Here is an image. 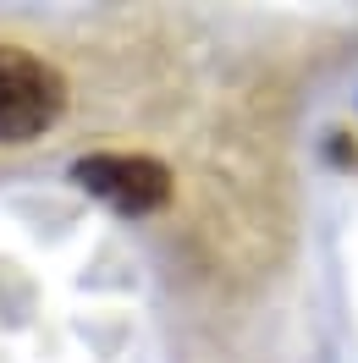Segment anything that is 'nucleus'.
Returning <instances> with one entry per match:
<instances>
[{
  "instance_id": "1",
  "label": "nucleus",
  "mask_w": 358,
  "mask_h": 363,
  "mask_svg": "<svg viewBox=\"0 0 358 363\" xmlns=\"http://www.w3.org/2000/svg\"><path fill=\"white\" fill-rule=\"evenodd\" d=\"M67 105V89L55 67H45L28 50L0 45V143H33L55 127Z\"/></svg>"
},
{
  "instance_id": "2",
  "label": "nucleus",
  "mask_w": 358,
  "mask_h": 363,
  "mask_svg": "<svg viewBox=\"0 0 358 363\" xmlns=\"http://www.w3.org/2000/svg\"><path fill=\"white\" fill-rule=\"evenodd\" d=\"M72 177L83 182L94 199L121 209V215H149V209H160L171 199L166 165H155V160H143V155H89V160H77Z\"/></svg>"
}]
</instances>
